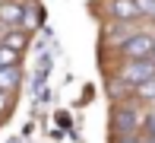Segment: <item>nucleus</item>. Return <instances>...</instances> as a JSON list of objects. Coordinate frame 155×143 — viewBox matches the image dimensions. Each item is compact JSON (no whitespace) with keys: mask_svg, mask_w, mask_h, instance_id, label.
<instances>
[{"mask_svg":"<svg viewBox=\"0 0 155 143\" xmlns=\"http://www.w3.org/2000/svg\"><path fill=\"white\" fill-rule=\"evenodd\" d=\"M155 76V61L152 57H127V67L120 70V80L127 86H139Z\"/></svg>","mask_w":155,"mask_h":143,"instance_id":"f257e3e1","label":"nucleus"},{"mask_svg":"<svg viewBox=\"0 0 155 143\" xmlns=\"http://www.w3.org/2000/svg\"><path fill=\"white\" fill-rule=\"evenodd\" d=\"M139 127L136 105H117L114 108V134H133Z\"/></svg>","mask_w":155,"mask_h":143,"instance_id":"f03ea898","label":"nucleus"},{"mask_svg":"<svg viewBox=\"0 0 155 143\" xmlns=\"http://www.w3.org/2000/svg\"><path fill=\"white\" fill-rule=\"evenodd\" d=\"M152 45H155L152 35H130L124 41V54L127 57H152Z\"/></svg>","mask_w":155,"mask_h":143,"instance_id":"7ed1b4c3","label":"nucleus"},{"mask_svg":"<svg viewBox=\"0 0 155 143\" xmlns=\"http://www.w3.org/2000/svg\"><path fill=\"white\" fill-rule=\"evenodd\" d=\"M111 13H114L120 23H130V19L139 16V10H136V3H133V0H114V3H111Z\"/></svg>","mask_w":155,"mask_h":143,"instance_id":"20e7f679","label":"nucleus"},{"mask_svg":"<svg viewBox=\"0 0 155 143\" xmlns=\"http://www.w3.org/2000/svg\"><path fill=\"white\" fill-rule=\"evenodd\" d=\"M22 6H19V3H0V23H13V26H16V23H22Z\"/></svg>","mask_w":155,"mask_h":143,"instance_id":"39448f33","label":"nucleus"},{"mask_svg":"<svg viewBox=\"0 0 155 143\" xmlns=\"http://www.w3.org/2000/svg\"><path fill=\"white\" fill-rule=\"evenodd\" d=\"M19 86V70H16V64L13 67H0V89H16Z\"/></svg>","mask_w":155,"mask_h":143,"instance_id":"423d86ee","label":"nucleus"},{"mask_svg":"<svg viewBox=\"0 0 155 143\" xmlns=\"http://www.w3.org/2000/svg\"><path fill=\"white\" fill-rule=\"evenodd\" d=\"M3 45L13 48V51H22L25 48V35L22 32H10V35H3Z\"/></svg>","mask_w":155,"mask_h":143,"instance_id":"0eeeda50","label":"nucleus"},{"mask_svg":"<svg viewBox=\"0 0 155 143\" xmlns=\"http://www.w3.org/2000/svg\"><path fill=\"white\" fill-rule=\"evenodd\" d=\"M13 64H19V51L0 45V67H13Z\"/></svg>","mask_w":155,"mask_h":143,"instance_id":"6e6552de","label":"nucleus"},{"mask_svg":"<svg viewBox=\"0 0 155 143\" xmlns=\"http://www.w3.org/2000/svg\"><path fill=\"white\" fill-rule=\"evenodd\" d=\"M136 96H139V99H155V76L136 86Z\"/></svg>","mask_w":155,"mask_h":143,"instance_id":"1a4fd4ad","label":"nucleus"},{"mask_svg":"<svg viewBox=\"0 0 155 143\" xmlns=\"http://www.w3.org/2000/svg\"><path fill=\"white\" fill-rule=\"evenodd\" d=\"M139 10V16H155V0H133Z\"/></svg>","mask_w":155,"mask_h":143,"instance_id":"9d476101","label":"nucleus"},{"mask_svg":"<svg viewBox=\"0 0 155 143\" xmlns=\"http://www.w3.org/2000/svg\"><path fill=\"white\" fill-rule=\"evenodd\" d=\"M146 127H149V137L155 140V108L149 111V118H146Z\"/></svg>","mask_w":155,"mask_h":143,"instance_id":"9b49d317","label":"nucleus"},{"mask_svg":"<svg viewBox=\"0 0 155 143\" xmlns=\"http://www.w3.org/2000/svg\"><path fill=\"white\" fill-rule=\"evenodd\" d=\"M117 143H139L136 140V131H133V134H117Z\"/></svg>","mask_w":155,"mask_h":143,"instance_id":"f8f14e48","label":"nucleus"},{"mask_svg":"<svg viewBox=\"0 0 155 143\" xmlns=\"http://www.w3.org/2000/svg\"><path fill=\"white\" fill-rule=\"evenodd\" d=\"M10 108V96H6V89H0V111Z\"/></svg>","mask_w":155,"mask_h":143,"instance_id":"ddd939ff","label":"nucleus"},{"mask_svg":"<svg viewBox=\"0 0 155 143\" xmlns=\"http://www.w3.org/2000/svg\"><path fill=\"white\" fill-rule=\"evenodd\" d=\"M149 143H155V140H149Z\"/></svg>","mask_w":155,"mask_h":143,"instance_id":"4468645a","label":"nucleus"}]
</instances>
